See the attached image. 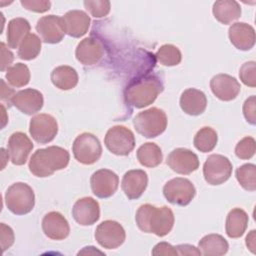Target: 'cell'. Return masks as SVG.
I'll use <instances>...</instances> for the list:
<instances>
[{
    "mask_svg": "<svg viewBox=\"0 0 256 256\" xmlns=\"http://www.w3.org/2000/svg\"><path fill=\"white\" fill-rule=\"evenodd\" d=\"M148 185V176L144 170L133 169L127 171L121 181V188L130 200L138 199L142 196Z\"/></svg>",
    "mask_w": 256,
    "mask_h": 256,
    "instance_id": "d6986e66",
    "label": "cell"
},
{
    "mask_svg": "<svg viewBox=\"0 0 256 256\" xmlns=\"http://www.w3.org/2000/svg\"><path fill=\"white\" fill-rule=\"evenodd\" d=\"M42 46V40L34 33H29L18 47V57L22 60H33L35 59Z\"/></svg>",
    "mask_w": 256,
    "mask_h": 256,
    "instance_id": "1f68e13d",
    "label": "cell"
},
{
    "mask_svg": "<svg viewBox=\"0 0 256 256\" xmlns=\"http://www.w3.org/2000/svg\"><path fill=\"white\" fill-rule=\"evenodd\" d=\"M93 194L98 198H109L117 191L119 186L118 175L109 169H99L90 178Z\"/></svg>",
    "mask_w": 256,
    "mask_h": 256,
    "instance_id": "7c38bea8",
    "label": "cell"
},
{
    "mask_svg": "<svg viewBox=\"0 0 256 256\" xmlns=\"http://www.w3.org/2000/svg\"><path fill=\"white\" fill-rule=\"evenodd\" d=\"M5 204L15 215L28 214L35 205L34 192L27 183H13L5 193Z\"/></svg>",
    "mask_w": 256,
    "mask_h": 256,
    "instance_id": "5b68a950",
    "label": "cell"
},
{
    "mask_svg": "<svg viewBox=\"0 0 256 256\" xmlns=\"http://www.w3.org/2000/svg\"><path fill=\"white\" fill-rule=\"evenodd\" d=\"M1 53H2V58H1V71H5V69H8L10 67V64L12 63L14 59L13 53L6 47L5 43L1 42Z\"/></svg>",
    "mask_w": 256,
    "mask_h": 256,
    "instance_id": "7bdbcfd3",
    "label": "cell"
},
{
    "mask_svg": "<svg viewBox=\"0 0 256 256\" xmlns=\"http://www.w3.org/2000/svg\"><path fill=\"white\" fill-rule=\"evenodd\" d=\"M163 82L158 75L149 74L131 80L124 90L125 102L135 108L152 104L163 91Z\"/></svg>",
    "mask_w": 256,
    "mask_h": 256,
    "instance_id": "7a4b0ae2",
    "label": "cell"
},
{
    "mask_svg": "<svg viewBox=\"0 0 256 256\" xmlns=\"http://www.w3.org/2000/svg\"><path fill=\"white\" fill-rule=\"evenodd\" d=\"M94 237L101 247L106 249H116L124 243L126 233L119 222L105 220L97 226Z\"/></svg>",
    "mask_w": 256,
    "mask_h": 256,
    "instance_id": "30bf717a",
    "label": "cell"
},
{
    "mask_svg": "<svg viewBox=\"0 0 256 256\" xmlns=\"http://www.w3.org/2000/svg\"><path fill=\"white\" fill-rule=\"evenodd\" d=\"M83 4L85 9L95 18L107 16L111 8V4L107 0H85Z\"/></svg>",
    "mask_w": 256,
    "mask_h": 256,
    "instance_id": "8d00e7d4",
    "label": "cell"
},
{
    "mask_svg": "<svg viewBox=\"0 0 256 256\" xmlns=\"http://www.w3.org/2000/svg\"><path fill=\"white\" fill-rule=\"evenodd\" d=\"M239 77L244 85L254 88L256 86V62H245L240 67Z\"/></svg>",
    "mask_w": 256,
    "mask_h": 256,
    "instance_id": "74e56055",
    "label": "cell"
},
{
    "mask_svg": "<svg viewBox=\"0 0 256 256\" xmlns=\"http://www.w3.org/2000/svg\"><path fill=\"white\" fill-rule=\"evenodd\" d=\"M167 165L176 173L188 175L199 168L198 156L187 148H176L167 156Z\"/></svg>",
    "mask_w": 256,
    "mask_h": 256,
    "instance_id": "4fadbf2b",
    "label": "cell"
},
{
    "mask_svg": "<svg viewBox=\"0 0 256 256\" xmlns=\"http://www.w3.org/2000/svg\"><path fill=\"white\" fill-rule=\"evenodd\" d=\"M178 255H201V251L190 244H179L175 246Z\"/></svg>",
    "mask_w": 256,
    "mask_h": 256,
    "instance_id": "ee69618b",
    "label": "cell"
},
{
    "mask_svg": "<svg viewBox=\"0 0 256 256\" xmlns=\"http://www.w3.org/2000/svg\"><path fill=\"white\" fill-rule=\"evenodd\" d=\"M51 82L60 90H70L78 84V74L76 70L67 65H61L53 69L51 72Z\"/></svg>",
    "mask_w": 256,
    "mask_h": 256,
    "instance_id": "4316f807",
    "label": "cell"
},
{
    "mask_svg": "<svg viewBox=\"0 0 256 256\" xmlns=\"http://www.w3.org/2000/svg\"><path fill=\"white\" fill-rule=\"evenodd\" d=\"M70 160L69 152L59 146L37 149L29 160V170L36 177H48L65 169Z\"/></svg>",
    "mask_w": 256,
    "mask_h": 256,
    "instance_id": "3957f363",
    "label": "cell"
},
{
    "mask_svg": "<svg viewBox=\"0 0 256 256\" xmlns=\"http://www.w3.org/2000/svg\"><path fill=\"white\" fill-rule=\"evenodd\" d=\"M215 19L224 24H231L240 18L242 10L237 1L234 0H219L214 2L212 8Z\"/></svg>",
    "mask_w": 256,
    "mask_h": 256,
    "instance_id": "d4e9b609",
    "label": "cell"
},
{
    "mask_svg": "<svg viewBox=\"0 0 256 256\" xmlns=\"http://www.w3.org/2000/svg\"><path fill=\"white\" fill-rule=\"evenodd\" d=\"M42 230L52 240H64L70 233V226L61 213L51 211L42 219Z\"/></svg>",
    "mask_w": 256,
    "mask_h": 256,
    "instance_id": "44dd1931",
    "label": "cell"
},
{
    "mask_svg": "<svg viewBox=\"0 0 256 256\" xmlns=\"http://www.w3.org/2000/svg\"><path fill=\"white\" fill-rule=\"evenodd\" d=\"M7 148L11 162L14 165L21 166L26 163L33 149V143L25 133L15 132L9 137Z\"/></svg>",
    "mask_w": 256,
    "mask_h": 256,
    "instance_id": "ac0fdd59",
    "label": "cell"
},
{
    "mask_svg": "<svg viewBox=\"0 0 256 256\" xmlns=\"http://www.w3.org/2000/svg\"><path fill=\"white\" fill-rule=\"evenodd\" d=\"M1 246L2 250L5 251L6 249L10 248L14 243V232L12 228L5 223H1Z\"/></svg>",
    "mask_w": 256,
    "mask_h": 256,
    "instance_id": "60d3db41",
    "label": "cell"
},
{
    "mask_svg": "<svg viewBox=\"0 0 256 256\" xmlns=\"http://www.w3.org/2000/svg\"><path fill=\"white\" fill-rule=\"evenodd\" d=\"M157 61L164 66H176L182 60V54L178 47L172 44L162 45L156 52Z\"/></svg>",
    "mask_w": 256,
    "mask_h": 256,
    "instance_id": "e575fe53",
    "label": "cell"
},
{
    "mask_svg": "<svg viewBox=\"0 0 256 256\" xmlns=\"http://www.w3.org/2000/svg\"><path fill=\"white\" fill-rule=\"evenodd\" d=\"M139 163L148 168L157 167L163 159L161 148L153 142H147L141 145L136 152Z\"/></svg>",
    "mask_w": 256,
    "mask_h": 256,
    "instance_id": "f546056e",
    "label": "cell"
},
{
    "mask_svg": "<svg viewBox=\"0 0 256 256\" xmlns=\"http://www.w3.org/2000/svg\"><path fill=\"white\" fill-rule=\"evenodd\" d=\"M201 254L206 256H221L227 253L229 244L227 240L219 234H208L201 238L198 243Z\"/></svg>",
    "mask_w": 256,
    "mask_h": 256,
    "instance_id": "f1b7e54d",
    "label": "cell"
},
{
    "mask_svg": "<svg viewBox=\"0 0 256 256\" xmlns=\"http://www.w3.org/2000/svg\"><path fill=\"white\" fill-rule=\"evenodd\" d=\"M30 70L26 64L16 63L10 66L5 74L7 82L16 88L26 86L30 81Z\"/></svg>",
    "mask_w": 256,
    "mask_h": 256,
    "instance_id": "d6a6232c",
    "label": "cell"
},
{
    "mask_svg": "<svg viewBox=\"0 0 256 256\" xmlns=\"http://www.w3.org/2000/svg\"><path fill=\"white\" fill-rule=\"evenodd\" d=\"M133 125L145 138H155L166 130L167 116L162 109L152 107L139 112L133 119Z\"/></svg>",
    "mask_w": 256,
    "mask_h": 256,
    "instance_id": "277c9868",
    "label": "cell"
},
{
    "mask_svg": "<svg viewBox=\"0 0 256 256\" xmlns=\"http://www.w3.org/2000/svg\"><path fill=\"white\" fill-rule=\"evenodd\" d=\"M104 55L102 43L93 37L84 38L79 42L75 50L76 59L85 66L97 64Z\"/></svg>",
    "mask_w": 256,
    "mask_h": 256,
    "instance_id": "ffe728a7",
    "label": "cell"
},
{
    "mask_svg": "<svg viewBox=\"0 0 256 256\" xmlns=\"http://www.w3.org/2000/svg\"><path fill=\"white\" fill-rule=\"evenodd\" d=\"M135 221L141 231L163 237L172 230L175 219L173 211L168 206L156 207L143 204L136 212Z\"/></svg>",
    "mask_w": 256,
    "mask_h": 256,
    "instance_id": "6da1fadb",
    "label": "cell"
},
{
    "mask_svg": "<svg viewBox=\"0 0 256 256\" xmlns=\"http://www.w3.org/2000/svg\"><path fill=\"white\" fill-rule=\"evenodd\" d=\"M232 163L220 154H211L203 165L205 181L210 185H220L226 182L232 174Z\"/></svg>",
    "mask_w": 256,
    "mask_h": 256,
    "instance_id": "9c48e42d",
    "label": "cell"
},
{
    "mask_svg": "<svg viewBox=\"0 0 256 256\" xmlns=\"http://www.w3.org/2000/svg\"><path fill=\"white\" fill-rule=\"evenodd\" d=\"M44 104L43 94L33 88H27L16 92L11 100V105L26 115L39 112Z\"/></svg>",
    "mask_w": 256,
    "mask_h": 256,
    "instance_id": "9a60e30c",
    "label": "cell"
},
{
    "mask_svg": "<svg viewBox=\"0 0 256 256\" xmlns=\"http://www.w3.org/2000/svg\"><path fill=\"white\" fill-rule=\"evenodd\" d=\"M256 231L255 230H251L249 232V234L246 236L245 239V243L247 248L252 252L255 253L256 252Z\"/></svg>",
    "mask_w": 256,
    "mask_h": 256,
    "instance_id": "bcb514c9",
    "label": "cell"
},
{
    "mask_svg": "<svg viewBox=\"0 0 256 256\" xmlns=\"http://www.w3.org/2000/svg\"><path fill=\"white\" fill-rule=\"evenodd\" d=\"M249 217L241 208H233L229 211L225 222V231L230 238L241 237L247 229Z\"/></svg>",
    "mask_w": 256,
    "mask_h": 256,
    "instance_id": "484cf974",
    "label": "cell"
},
{
    "mask_svg": "<svg viewBox=\"0 0 256 256\" xmlns=\"http://www.w3.org/2000/svg\"><path fill=\"white\" fill-rule=\"evenodd\" d=\"M206 106V95L196 88H188L180 96V107L188 115L198 116L205 111Z\"/></svg>",
    "mask_w": 256,
    "mask_h": 256,
    "instance_id": "cb8c5ba5",
    "label": "cell"
},
{
    "mask_svg": "<svg viewBox=\"0 0 256 256\" xmlns=\"http://www.w3.org/2000/svg\"><path fill=\"white\" fill-rule=\"evenodd\" d=\"M212 93L221 101L234 100L240 93L241 86L235 77L228 74H217L210 80Z\"/></svg>",
    "mask_w": 256,
    "mask_h": 256,
    "instance_id": "e0dca14e",
    "label": "cell"
},
{
    "mask_svg": "<svg viewBox=\"0 0 256 256\" xmlns=\"http://www.w3.org/2000/svg\"><path fill=\"white\" fill-rule=\"evenodd\" d=\"M152 255H178L174 246L167 242L156 244L152 250Z\"/></svg>",
    "mask_w": 256,
    "mask_h": 256,
    "instance_id": "b9f144b4",
    "label": "cell"
},
{
    "mask_svg": "<svg viewBox=\"0 0 256 256\" xmlns=\"http://www.w3.org/2000/svg\"><path fill=\"white\" fill-rule=\"evenodd\" d=\"M163 195L171 204L186 206L195 197L196 189L189 179L176 177L165 183Z\"/></svg>",
    "mask_w": 256,
    "mask_h": 256,
    "instance_id": "ba28073f",
    "label": "cell"
},
{
    "mask_svg": "<svg viewBox=\"0 0 256 256\" xmlns=\"http://www.w3.org/2000/svg\"><path fill=\"white\" fill-rule=\"evenodd\" d=\"M20 3L25 9L36 13L47 12L51 7V2L47 0H21Z\"/></svg>",
    "mask_w": 256,
    "mask_h": 256,
    "instance_id": "f35d334b",
    "label": "cell"
},
{
    "mask_svg": "<svg viewBox=\"0 0 256 256\" xmlns=\"http://www.w3.org/2000/svg\"><path fill=\"white\" fill-rule=\"evenodd\" d=\"M61 18L65 34L73 38L82 37L90 27V17L82 10H70Z\"/></svg>",
    "mask_w": 256,
    "mask_h": 256,
    "instance_id": "7402d4cb",
    "label": "cell"
},
{
    "mask_svg": "<svg viewBox=\"0 0 256 256\" xmlns=\"http://www.w3.org/2000/svg\"><path fill=\"white\" fill-rule=\"evenodd\" d=\"M256 152V142L251 136H246L242 138L235 146V155L242 159L248 160L254 156Z\"/></svg>",
    "mask_w": 256,
    "mask_h": 256,
    "instance_id": "d590c367",
    "label": "cell"
},
{
    "mask_svg": "<svg viewBox=\"0 0 256 256\" xmlns=\"http://www.w3.org/2000/svg\"><path fill=\"white\" fill-rule=\"evenodd\" d=\"M236 179L240 186L246 191L256 190V166L252 163H246L236 169Z\"/></svg>",
    "mask_w": 256,
    "mask_h": 256,
    "instance_id": "836d02e7",
    "label": "cell"
},
{
    "mask_svg": "<svg viewBox=\"0 0 256 256\" xmlns=\"http://www.w3.org/2000/svg\"><path fill=\"white\" fill-rule=\"evenodd\" d=\"M104 144L111 153L118 156H127L135 147V136L129 128L116 125L107 131Z\"/></svg>",
    "mask_w": 256,
    "mask_h": 256,
    "instance_id": "52a82bcc",
    "label": "cell"
},
{
    "mask_svg": "<svg viewBox=\"0 0 256 256\" xmlns=\"http://www.w3.org/2000/svg\"><path fill=\"white\" fill-rule=\"evenodd\" d=\"M1 85H2V89H1V99L4 101H8L9 106L11 105V100L14 96V90L12 88H10L9 86L6 85L5 81L2 79L1 80Z\"/></svg>",
    "mask_w": 256,
    "mask_h": 256,
    "instance_id": "f6af8a7d",
    "label": "cell"
},
{
    "mask_svg": "<svg viewBox=\"0 0 256 256\" xmlns=\"http://www.w3.org/2000/svg\"><path fill=\"white\" fill-rule=\"evenodd\" d=\"M228 36L232 45L238 50L248 51L255 45V30L248 23H233L228 29Z\"/></svg>",
    "mask_w": 256,
    "mask_h": 256,
    "instance_id": "603a6c76",
    "label": "cell"
},
{
    "mask_svg": "<svg viewBox=\"0 0 256 256\" xmlns=\"http://www.w3.org/2000/svg\"><path fill=\"white\" fill-rule=\"evenodd\" d=\"M217 141V132L213 128L205 126L197 131L193 139V144L198 151L207 153L216 147Z\"/></svg>",
    "mask_w": 256,
    "mask_h": 256,
    "instance_id": "4dcf8cb0",
    "label": "cell"
},
{
    "mask_svg": "<svg viewBox=\"0 0 256 256\" xmlns=\"http://www.w3.org/2000/svg\"><path fill=\"white\" fill-rule=\"evenodd\" d=\"M30 29V23L25 18L17 17L11 19L8 22L6 35L8 47L12 49L18 48L23 39L29 34Z\"/></svg>",
    "mask_w": 256,
    "mask_h": 256,
    "instance_id": "83f0119b",
    "label": "cell"
},
{
    "mask_svg": "<svg viewBox=\"0 0 256 256\" xmlns=\"http://www.w3.org/2000/svg\"><path fill=\"white\" fill-rule=\"evenodd\" d=\"M243 115L246 121L255 125L256 123V97L254 95L248 97L243 104Z\"/></svg>",
    "mask_w": 256,
    "mask_h": 256,
    "instance_id": "ab89813d",
    "label": "cell"
},
{
    "mask_svg": "<svg viewBox=\"0 0 256 256\" xmlns=\"http://www.w3.org/2000/svg\"><path fill=\"white\" fill-rule=\"evenodd\" d=\"M72 216L82 226L92 225L100 218L99 203L92 197L80 198L72 207Z\"/></svg>",
    "mask_w": 256,
    "mask_h": 256,
    "instance_id": "2e32d148",
    "label": "cell"
},
{
    "mask_svg": "<svg viewBox=\"0 0 256 256\" xmlns=\"http://www.w3.org/2000/svg\"><path fill=\"white\" fill-rule=\"evenodd\" d=\"M29 132L37 143L47 144L56 137L58 123L52 115L46 113L37 114L30 120Z\"/></svg>",
    "mask_w": 256,
    "mask_h": 256,
    "instance_id": "8fae6325",
    "label": "cell"
},
{
    "mask_svg": "<svg viewBox=\"0 0 256 256\" xmlns=\"http://www.w3.org/2000/svg\"><path fill=\"white\" fill-rule=\"evenodd\" d=\"M36 31L40 39L48 44H57L62 41L65 35L62 18L57 15L41 17L36 24Z\"/></svg>",
    "mask_w": 256,
    "mask_h": 256,
    "instance_id": "5bb4252c",
    "label": "cell"
},
{
    "mask_svg": "<svg viewBox=\"0 0 256 256\" xmlns=\"http://www.w3.org/2000/svg\"><path fill=\"white\" fill-rule=\"evenodd\" d=\"M74 158L83 165H92L102 155V146L99 139L88 132L79 134L72 145Z\"/></svg>",
    "mask_w": 256,
    "mask_h": 256,
    "instance_id": "8992f818",
    "label": "cell"
}]
</instances>
